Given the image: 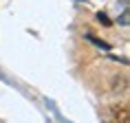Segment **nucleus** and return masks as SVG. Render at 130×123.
I'll return each mask as SVG.
<instances>
[{
	"instance_id": "obj_1",
	"label": "nucleus",
	"mask_w": 130,
	"mask_h": 123,
	"mask_svg": "<svg viewBox=\"0 0 130 123\" xmlns=\"http://www.w3.org/2000/svg\"><path fill=\"white\" fill-rule=\"evenodd\" d=\"M115 119L121 123H128V110H126V106H121V108H115Z\"/></svg>"
}]
</instances>
